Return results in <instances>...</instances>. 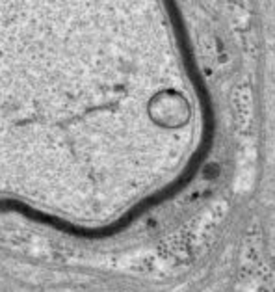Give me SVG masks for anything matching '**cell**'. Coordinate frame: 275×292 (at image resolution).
I'll list each match as a JSON object with an SVG mask.
<instances>
[{"label":"cell","instance_id":"obj_1","mask_svg":"<svg viewBox=\"0 0 275 292\" xmlns=\"http://www.w3.org/2000/svg\"><path fill=\"white\" fill-rule=\"evenodd\" d=\"M154 0H0V207L28 208L30 168L104 177L143 121L186 125V102L147 84L140 22Z\"/></svg>","mask_w":275,"mask_h":292}]
</instances>
